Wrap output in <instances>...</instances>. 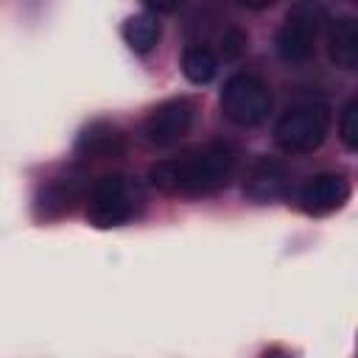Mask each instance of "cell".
Instances as JSON below:
<instances>
[{"instance_id": "obj_1", "label": "cell", "mask_w": 358, "mask_h": 358, "mask_svg": "<svg viewBox=\"0 0 358 358\" xmlns=\"http://www.w3.org/2000/svg\"><path fill=\"white\" fill-rule=\"evenodd\" d=\"M238 168L235 145L218 140L185 151L179 157L159 159L148 168V182L162 193L179 196H213L224 190Z\"/></svg>"}, {"instance_id": "obj_2", "label": "cell", "mask_w": 358, "mask_h": 358, "mask_svg": "<svg viewBox=\"0 0 358 358\" xmlns=\"http://www.w3.org/2000/svg\"><path fill=\"white\" fill-rule=\"evenodd\" d=\"M143 207V187L123 173L95 179L87 196V221L98 229H112L131 221Z\"/></svg>"}, {"instance_id": "obj_3", "label": "cell", "mask_w": 358, "mask_h": 358, "mask_svg": "<svg viewBox=\"0 0 358 358\" xmlns=\"http://www.w3.org/2000/svg\"><path fill=\"white\" fill-rule=\"evenodd\" d=\"M330 131V109L324 103H296L285 109L274 126V143L285 154L316 151Z\"/></svg>"}, {"instance_id": "obj_4", "label": "cell", "mask_w": 358, "mask_h": 358, "mask_svg": "<svg viewBox=\"0 0 358 358\" xmlns=\"http://www.w3.org/2000/svg\"><path fill=\"white\" fill-rule=\"evenodd\" d=\"M221 112L235 126L252 129L260 126L271 112V90L255 73H235L224 81L221 90Z\"/></svg>"}, {"instance_id": "obj_5", "label": "cell", "mask_w": 358, "mask_h": 358, "mask_svg": "<svg viewBox=\"0 0 358 358\" xmlns=\"http://www.w3.org/2000/svg\"><path fill=\"white\" fill-rule=\"evenodd\" d=\"M319 31H322V8L313 3H296L285 14L282 25L277 28V36H274L277 56L288 64L308 62L316 50Z\"/></svg>"}, {"instance_id": "obj_6", "label": "cell", "mask_w": 358, "mask_h": 358, "mask_svg": "<svg viewBox=\"0 0 358 358\" xmlns=\"http://www.w3.org/2000/svg\"><path fill=\"white\" fill-rule=\"evenodd\" d=\"M193 120H196L193 98H187V95L168 98V101L157 103L148 112V117L143 120V137H145V143H151L157 148H168V145H176L193 129Z\"/></svg>"}, {"instance_id": "obj_7", "label": "cell", "mask_w": 358, "mask_h": 358, "mask_svg": "<svg viewBox=\"0 0 358 358\" xmlns=\"http://www.w3.org/2000/svg\"><path fill=\"white\" fill-rule=\"evenodd\" d=\"M350 199V182L344 173H316L310 176L302 187H299V207L308 213V215H327V213H336L347 204Z\"/></svg>"}, {"instance_id": "obj_8", "label": "cell", "mask_w": 358, "mask_h": 358, "mask_svg": "<svg viewBox=\"0 0 358 358\" xmlns=\"http://www.w3.org/2000/svg\"><path fill=\"white\" fill-rule=\"evenodd\" d=\"M288 190V168L277 157H257L243 173V196L252 201H277Z\"/></svg>"}, {"instance_id": "obj_9", "label": "cell", "mask_w": 358, "mask_h": 358, "mask_svg": "<svg viewBox=\"0 0 358 358\" xmlns=\"http://www.w3.org/2000/svg\"><path fill=\"white\" fill-rule=\"evenodd\" d=\"M123 148H126V137L109 120H92L90 126L81 129V134L76 140V151L81 157H92V159L117 157V154H123Z\"/></svg>"}, {"instance_id": "obj_10", "label": "cell", "mask_w": 358, "mask_h": 358, "mask_svg": "<svg viewBox=\"0 0 358 358\" xmlns=\"http://www.w3.org/2000/svg\"><path fill=\"white\" fill-rule=\"evenodd\" d=\"M327 56L341 70L358 67V20L336 17L327 31Z\"/></svg>"}, {"instance_id": "obj_11", "label": "cell", "mask_w": 358, "mask_h": 358, "mask_svg": "<svg viewBox=\"0 0 358 358\" xmlns=\"http://www.w3.org/2000/svg\"><path fill=\"white\" fill-rule=\"evenodd\" d=\"M120 31H123L126 45H129L134 53H151V50L157 48V42H159V34H162L159 20L151 17L148 11H140V14L126 17V22H123Z\"/></svg>"}, {"instance_id": "obj_12", "label": "cell", "mask_w": 358, "mask_h": 358, "mask_svg": "<svg viewBox=\"0 0 358 358\" xmlns=\"http://www.w3.org/2000/svg\"><path fill=\"white\" fill-rule=\"evenodd\" d=\"M182 73L190 84H210L218 73V56L207 45H190L182 53Z\"/></svg>"}, {"instance_id": "obj_13", "label": "cell", "mask_w": 358, "mask_h": 358, "mask_svg": "<svg viewBox=\"0 0 358 358\" xmlns=\"http://www.w3.org/2000/svg\"><path fill=\"white\" fill-rule=\"evenodd\" d=\"M76 196H78V187H76L73 179H56V182H50V185L42 187V193H39L36 201H39L45 218H56V215L73 210Z\"/></svg>"}, {"instance_id": "obj_14", "label": "cell", "mask_w": 358, "mask_h": 358, "mask_svg": "<svg viewBox=\"0 0 358 358\" xmlns=\"http://www.w3.org/2000/svg\"><path fill=\"white\" fill-rule=\"evenodd\" d=\"M338 137L350 151L358 148V98H350L344 103L341 117H338Z\"/></svg>"}, {"instance_id": "obj_15", "label": "cell", "mask_w": 358, "mask_h": 358, "mask_svg": "<svg viewBox=\"0 0 358 358\" xmlns=\"http://www.w3.org/2000/svg\"><path fill=\"white\" fill-rule=\"evenodd\" d=\"M246 50V34L241 28H227L221 36V56L224 59H238Z\"/></svg>"}, {"instance_id": "obj_16", "label": "cell", "mask_w": 358, "mask_h": 358, "mask_svg": "<svg viewBox=\"0 0 358 358\" xmlns=\"http://www.w3.org/2000/svg\"><path fill=\"white\" fill-rule=\"evenodd\" d=\"M260 358H291L285 350H280V347H271V350H266Z\"/></svg>"}]
</instances>
